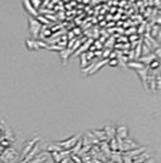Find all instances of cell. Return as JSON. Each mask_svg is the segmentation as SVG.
Wrapping results in <instances>:
<instances>
[{"label":"cell","mask_w":161,"mask_h":163,"mask_svg":"<svg viewBox=\"0 0 161 163\" xmlns=\"http://www.w3.org/2000/svg\"><path fill=\"white\" fill-rule=\"evenodd\" d=\"M23 3H24V6H27V12H28V14H30L33 16L38 15L36 14V10L33 7V5H32V3L29 1V0H23Z\"/></svg>","instance_id":"7a4b0ae2"},{"label":"cell","mask_w":161,"mask_h":163,"mask_svg":"<svg viewBox=\"0 0 161 163\" xmlns=\"http://www.w3.org/2000/svg\"><path fill=\"white\" fill-rule=\"evenodd\" d=\"M29 31L32 33L33 37H36L38 33L40 32V29H41V24H40L36 20H33V18H29Z\"/></svg>","instance_id":"6da1fadb"},{"label":"cell","mask_w":161,"mask_h":163,"mask_svg":"<svg viewBox=\"0 0 161 163\" xmlns=\"http://www.w3.org/2000/svg\"><path fill=\"white\" fill-rule=\"evenodd\" d=\"M109 65L110 66H116L117 65V60H110L109 61Z\"/></svg>","instance_id":"8992f818"},{"label":"cell","mask_w":161,"mask_h":163,"mask_svg":"<svg viewBox=\"0 0 161 163\" xmlns=\"http://www.w3.org/2000/svg\"><path fill=\"white\" fill-rule=\"evenodd\" d=\"M160 66H161V62H160V61H159L157 58H155V60H154V61L152 62V64L149 65V67L152 68V71H153V69H157V68H159Z\"/></svg>","instance_id":"277c9868"},{"label":"cell","mask_w":161,"mask_h":163,"mask_svg":"<svg viewBox=\"0 0 161 163\" xmlns=\"http://www.w3.org/2000/svg\"><path fill=\"white\" fill-rule=\"evenodd\" d=\"M157 58H160L161 60V46H159V48H156L155 50H154V53H153Z\"/></svg>","instance_id":"5b68a950"},{"label":"cell","mask_w":161,"mask_h":163,"mask_svg":"<svg viewBox=\"0 0 161 163\" xmlns=\"http://www.w3.org/2000/svg\"><path fill=\"white\" fill-rule=\"evenodd\" d=\"M128 67L133 68V69H136V71H139V69H143L145 66L142 64V62H128L127 64Z\"/></svg>","instance_id":"3957f363"}]
</instances>
